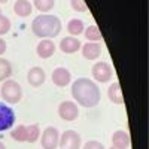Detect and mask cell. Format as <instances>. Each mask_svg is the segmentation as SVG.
<instances>
[{
  "instance_id": "3",
  "label": "cell",
  "mask_w": 149,
  "mask_h": 149,
  "mask_svg": "<svg viewBox=\"0 0 149 149\" xmlns=\"http://www.w3.org/2000/svg\"><path fill=\"white\" fill-rule=\"evenodd\" d=\"M0 94H2L3 100L6 103L15 104L22 97V88L17 81L6 79V81H3V85H2V88H0Z\"/></svg>"
},
{
  "instance_id": "29",
  "label": "cell",
  "mask_w": 149,
  "mask_h": 149,
  "mask_svg": "<svg viewBox=\"0 0 149 149\" xmlns=\"http://www.w3.org/2000/svg\"><path fill=\"white\" fill-rule=\"evenodd\" d=\"M110 149H119V148H115V146H112V148H110Z\"/></svg>"
},
{
  "instance_id": "18",
  "label": "cell",
  "mask_w": 149,
  "mask_h": 149,
  "mask_svg": "<svg viewBox=\"0 0 149 149\" xmlns=\"http://www.w3.org/2000/svg\"><path fill=\"white\" fill-rule=\"evenodd\" d=\"M84 34L86 37V40L88 42H98V40H102V31L98 30L97 26H90V27H86L84 30Z\"/></svg>"
},
{
  "instance_id": "7",
  "label": "cell",
  "mask_w": 149,
  "mask_h": 149,
  "mask_svg": "<svg viewBox=\"0 0 149 149\" xmlns=\"http://www.w3.org/2000/svg\"><path fill=\"white\" fill-rule=\"evenodd\" d=\"M58 115L64 121H74L79 116V107L74 102H63L58 106Z\"/></svg>"
},
{
  "instance_id": "2",
  "label": "cell",
  "mask_w": 149,
  "mask_h": 149,
  "mask_svg": "<svg viewBox=\"0 0 149 149\" xmlns=\"http://www.w3.org/2000/svg\"><path fill=\"white\" fill-rule=\"evenodd\" d=\"M31 31L34 33V36L40 37V39H52L61 31V21L55 15H37L31 22Z\"/></svg>"
},
{
  "instance_id": "10",
  "label": "cell",
  "mask_w": 149,
  "mask_h": 149,
  "mask_svg": "<svg viewBox=\"0 0 149 149\" xmlns=\"http://www.w3.org/2000/svg\"><path fill=\"white\" fill-rule=\"evenodd\" d=\"M57 51V46L55 43L51 40V39H42L39 43H37V48H36V52L40 58L46 60V58H51Z\"/></svg>"
},
{
  "instance_id": "1",
  "label": "cell",
  "mask_w": 149,
  "mask_h": 149,
  "mask_svg": "<svg viewBox=\"0 0 149 149\" xmlns=\"http://www.w3.org/2000/svg\"><path fill=\"white\" fill-rule=\"evenodd\" d=\"M72 97L84 107H95L100 103L102 93L94 81L88 78H79L72 84Z\"/></svg>"
},
{
  "instance_id": "22",
  "label": "cell",
  "mask_w": 149,
  "mask_h": 149,
  "mask_svg": "<svg viewBox=\"0 0 149 149\" xmlns=\"http://www.w3.org/2000/svg\"><path fill=\"white\" fill-rule=\"evenodd\" d=\"M33 3L37 10L40 12H49L55 6V0H33Z\"/></svg>"
},
{
  "instance_id": "11",
  "label": "cell",
  "mask_w": 149,
  "mask_h": 149,
  "mask_svg": "<svg viewBox=\"0 0 149 149\" xmlns=\"http://www.w3.org/2000/svg\"><path fill=\"white\" fill-rule=\"evenodd\" d=\"M45 79H46V73L42 67H31L27 73V81L31 86H34V88L45 84Z\"/></svg>"
},
{
  "instance_id": "26",
  "label": "cell",
  "mask_w": 149,
  "mask_h": 149,
  "mask_svg": "<svg viewBox=\"0 0 149 149\" xmlns=\"http://www.w3.org/2000/svg\"><path fill=\"white\" fill-rule=\"evenodd\" d=\"M5 52H6V42L0 37V57H2Z\"/></svg>"
},
{
  "instance_id": "24",
  "label": "cell",
  "mask_w": 149,
  "mask_h": 149,
  "mask_svg": "<svg viewBox=\"0 0 149 149\" xmlns=\"http://www.w3.org/2000/svg\"><path fill=\"white\" fill-rule=\"evenodd\" d=\"M70 5L76 12H85L86 10L85 0H70Z\"/></svg>"
},
{
  "instance_id": "25",
  "label": "cell",
  "mask_w": 149,
  "mask_h": 149,
  "mask_svg": "<svg viewBox=\"0 0 149 149\" xmlns=\"http://www.w3.org/2000/svg\"><path fill=\"white\" fill-rule=\"evenodd\" d=\"M84 149H106V148L103 146V143L97 142V140H90L84 145Z\"/></svg>"
},
{
  "instance_id": "5",
  "label": "cell",
  "mask_w": 149,
  "mask_h": 149,
  "mask_svg": "<svg viewBox=\"0 0 149 149\" xmlns=\"http://www.w3.org/2000/svg\"><path fill=\"white\" fill-rule=\"evenodd\" d=\"M81 145H82V140H81L79 133L73 130L64 131L60 136V140H58V146L61 149H81Z\"/></svg>"
},
{
  "instance_id": "4",
  "label": "cell",
  "mask_w": 149,
  "mask_h": 149,
  "mask_svg": "<svg viewBox=\"0 0 149 149\" xmlns=\"http://www.w3.org/2000/svg\"><path fill=\"white\" fill-rule=\"evenodd\" d=\"M91 73H93V78L97 81V82H102V84H106L112 79V74H113V70H112V66L106 61H97V63L93 66L91 69Z\"/></svg>"
},
{
  "instance_id": "23",
  "label": "cell",
  "mask_w": 149,
  "mask_h": 149,
  "mask_svg": "<svg viewBox=\"0 0 149 149\" xmlns=\"http://www.w3.org/2000/svg\"><path fill=\"white\" fill-rule=\"evenodd\" d=\"M9 30H10V19L3 14H0V36L6 34Z\"/></svg>"
},
{
  "instance_id": "19",
  "label": "cell",
  "mask_w": 149,
  "mask_h": 149,
  "mask_svg": "<svg viewBox=\"0 0 149 149\" xmlns=\"http://www.w3.org/2000/svg\"><path fill=\"white\" fill-rule=\"evenodd\" d=\"M10 74H12V64L6 58L0 57V82L9 79Z\"/></svg>"
},
{
  "instance_id": "9",
  "label": "cell",
  "mask_w": 149,
  "mask_h": 149,
  "mask_svg": "<svg viewBox=\"0 0 149 149\" xmlns=\"http://www.w3.org/2000/svg\"><path fill=\"white\" fill-rule=\"evenodd\" d=\"M52 82L58 88H64L72 82V73L66 67H57L52 72Z\"/></svg>"
},
{
  "instance_id": "15",
  "label": "cell",
  "mask_w": 149,
  "mask_h": 149,
  "mask_svg": "<svg viewBox=\"0 0 149 149\" xmlns=\"http://www.w3.org/2000/svg\"><path fill=\"white\" fill-rule=\"evenodd\" d=\"M107 97H109V100L112 103H115V104H122L124 103V95H122V91H121L119 82H113V84L109 86Z\"/></svg>"
},
{
  "instance_id": "27",
  "label": "cell",
  "mask_w": 149,
  "mask_h": 149,
  "mask_svg": "<svg viewBox=\"0 0 149 149\" xmlns=\"http://www.w3.org/2000/svg\"><path fill=\"white\" fill-rule=\"evenodd\" d=\"M0 149H6V146H5V145H3L2 142H0Z\"/></svg>"
},
{
  "instance_id": "6",
  "label": "cell",
  "mask_w": 149,
  "mask_h": 149,
  "mask_svg": "<svg viewBox=\"0 0 149 149\" xmlns=\"http://www.w3.org/2000/svg\"><path fill=\"white\" fill-rule=\"evenodd\" d=\"M58 140H60V134L55 127H46L43 134H42V140L40 145L43 149H57L58 148Z\"/></svg>"
},
{
  "instance_id": "13",
  "label": "cell",
  "mask_w": 149,
  "mask_h": 149,
  "mask_svg": "<svg viewBox=\"0 0 149 149\" xmlns=\"http://www.w3.org/2000/svg\"><path fill=\"white\" fill-rule=\"evenodd\" d=\"M130 134L124 130H118L112 134V146L119 148V149H128L130 148Z\"/></svg>"
},
{
  "instance_id": "8",
  "label": "cell",
  "mask_w": 149,
  "mask_h": 149,
  "mask_svg": "<svg viewBox=\"0 0 149 149\" xmlns=\"http://www.w3.org/2000/svg\"><path fill=\"white\" fill-rule=\"evenodd\" d=\"M14 124H15V112L12 110V107L0 102V131L12 128Z\"/></svg>"
},
{
  "instance_id": "16",
  "label": "cell",
  "mask_w": 149,
  "mask_h": 149,
  "mask_svg": "<svg viewBox=\"0 0 149 149\" xmlns=\"http://www.w3.org/2000/svg\"><path fill=\"white\" fill-rule=\"evenodd\" d=\"M31 10H33V5L29 0H17L15 5H14V12L21 18L29 17L31 14Z\"/></svg>"
},
{
  "instance_id": "12",
  "label": "cell",
  "mask_w": 149,
  "mask_h": 149,
  "mask_svg": "<svg viewBox=\"0 0 149 149\" xmlns=\"http://www.w3.org/2000/svg\"><path fill=\"white\" fill-rule=\"evenodd\" d=\"M81 40L78 37H73V36H69V37H64V39H61L60 42V49L61 52L64 54H74L78 52V49H81Z\"/></svg>"
},
{
  "instance_id": "14",
  "label": "cell",
  "mask_w": 149,
  "mask_h": 149,
  "mask_svg": "<svg viewBox=\"0 0 149 149\" xmlns=\"http://www.w3.org/2000/svg\"><path fill=\"white\" fill-rule=\"evenodd\" d=\"M82 49V55L86 60H97L102 54V46L97 42H86L85 45L81 46Z\"/></svg>"
},
{
  "instance_id": "28",
  "label": "cell",
  "mask_w": 149,
  "mask_h": 149,
  "mask_svg": "<svg viewBox=\"0 0 149 149\" xmlns=\"http://www.w3.org/2000/svg\"><path fill=\"white\" fill-rule=\"evenodd\" d=\"M9 0H0V3H8Z\"/></svg>"
},
{
  "instance_id": "20",
  "label": "cell",
  "mask_w": 149,
  "mask_h": 149,
  "mask_svg": "<svg viewBox=\"0 0 149 149\" xmlns=\"http://www.w3.org/2000/svg\"><path fill=\"white\" fill-rule=\"evenodd\" d=\"M10 137L17 142H27V125H18L10 131Z\"/></svg>"
},
{
  "instance_id": "30",
  "label": "cell",
  "mask_w": 149,
  "mask_h": 149,
  "mask_svg": "<svg viewBox=\"0 0 149 149\" xmlns=\"http://www.w3.org/2000/svg\"><path fill=\"white\" fill-rule=\"evenodd\" d=\"M0 14H2V9H0Z\"/></svg>"
},
{
  "instance_id": "21",
  "label": "cell",
  "mask_w": 149,
  "mask_h": 149,
  "mask_svg": "<svg viewBox=\"0 0 149 149\" xmlns=\"http://www.w3.org/2000/svg\"><path fill=\"white\" fill-rule=\"evenodd\" d=\"M40 137V128L37 124H31V125H27V142L29 143H34L37 142Z\"/></svg>"
},
{
  "instance_id": "17",
  "label": "cell",
  "mask_w": 149,
  "mask_h": 149,
  "mask_svg": "<svg viewBox=\"0 0 149 149\" xmlns=\"http://www.w3.org/2000/svg\"><path fill=\"white\" fill-rule=\"evenodd\" d=\"M85 30V24L82 19H78V18H72L67 24V31L72 34V36H79L82 34Z\"/></svg>"
}]
</instances>
